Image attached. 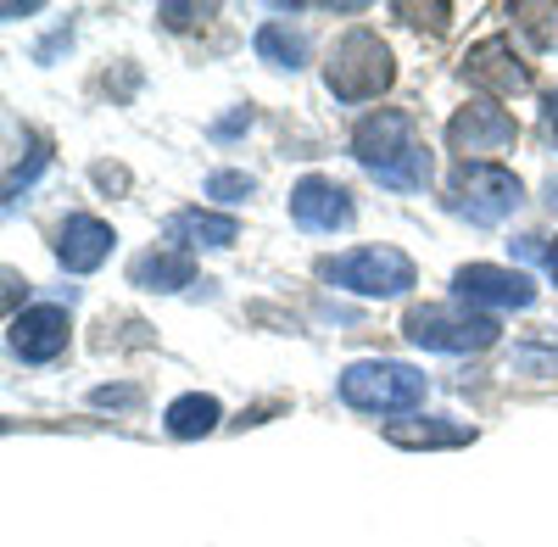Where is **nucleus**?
<instances>
[{
  "label": "nucleus",
  "instance_id": "f257e3e1",
  "mask_svg": "<svg viewBox=\"0 0 558 547\" xmlns=\"http://www.w3.org/2000/svg\"><path fill=\"white\" fill-rule=\"evenodd\" d=\"M341 402L363 408V414H408L425 402V375L391 357H363L341 375Z\"/></svg>",
  "mask_w": 558,
  "mask_h": 547
},
{
  "label": "nucleus",
  "instance_id": "f03ea898",
  "mask_svg": "<svg viewBox=\"0 0 558 547\" xmlns=\"http://www.w3.org/2000/svg\"><path fill=\"white\" fill-rule=\"evenodd\" d=\"M391 78H397V68H391L386 39L368 28H352L330 51V68H324V84H330L336 101H368L380 89H391Z\"/></svg>",
  "mask_w": 558,
  "mask_h": 547
},
{
  "label": "nucleus",
  "instance_id": "7ed1b4c3",
  "mask_svg": "<svg viewBox=\"0 0 558 547\" xmlns=\"http://www.w3.org/2000/svg\"><path fill=\"white\" fill-rule=\"evenodd\" d=\"M447 191H452L447 207L463 212L470 223H481V230H492V223H502L520 207V179L508 168H497V162H458Z\"/></svg>",
  "mask_w": 558,
  "mask_h": 547
},
{
  "label": "nucleus",
  "instance_id": "20e7f679",
  "mask_svg": "<svg viewBox=\"0 0 558 547\" xmlns=\"http://www.w3.org/2000/svg\"><path fill=\"white\" fill-rule=\"evenodd\" d=\"M324 280L352 291V296H402L418 274H413V257L397 246H357L347 257L324 263Z\"/></svg>",
  "mask_w": 558,
  "mask_h": 547
},
{
  "label": "nucleus",
  "instance_id": "39448f33",
  "mask_svg": "<svg viewBox=\"0 0 558 547\" xmlns=\"http://www.w3.org/2000/svg\"><path fill=\"white\" fill-rule=\"evenodd\" d=\"M408 341L425 352H486L497 341V318L486 313H452V307H413Z\"/></svg>",
  "mask_w": 558,
  "mask_h": 547
},
{
  "label": "nucleus",
  "instance_id": "423d86ee",
  "mask_svg": "<svg viewBox=\"0 0 558 547\" xmlns=\"http://www.w3.org/2000/svg\"><path fill=\"white\" fill-rule=\"evenodd\" d=\"M514 141H520V123L508 118L502 107H492V101L458 107L452 123H447V146H452L463 162H475V157H486V151H508Z\"/></svg>",
  "mask_w": 558,
  "mask_h": 547
},
{
  "label": "nucleus",
  "instance_id": "0eeeda50",
  "mask_svg": "<svg viewBox=\"0 0 558 547\" xmlns=\"http://www.w3.org/2000/svg\"><path fill=\"white\" fill-rule=\"evenodd\" d=\"M413 146H418V141H413V118H408V112H397V107L368 112V118L352 129V157H357L368 173L397 168Z\"/></svg>",
  "mask_w": 558,
  "mask_h": 547
},
{
  "label": "nucleus",
  "instance_id": "6e6552de",
  "mask_svg": "<svg viewBox=\"0 0 558 547\" xmlns=\"http://www.w3.org/2000/svg\"><path fill=\"white\" fill-rule=\"evenodd\" d=\"M458 302H486V307H531L536 285L525 280L520 268H497V263H470L452 274Z\"/></svg>",
  "mask_w": 558,
  "mask_h": 547
},
{
  "label": "nucleus",
  "instance_id": "1a4fd4ad",
  "mask_svg": "<svg viewBox=\"0 0 558 547\" xmlns=\"http://www.w3.org/2000/svg\"><path fill=\"white\" fill-rule=\"evenodd\" d=\"M291 218L302 223L307 235H336V230L352 223V202H347V191L336 185V179L307 173L302 185L291 191Z\"/></svg>",
  "mask_w": 558,
  "mask_h": 547
},
{
  "label": "nucleus",
  "instance_id": "9d476101",
  "mask_svg": "<svg viewBox=\"0 0 558 547\" xmlns=\"http://www.w3.org/2000/svg\"><path fill=\"white\" fill-rule=\"evenodd\" d=\"M463 73H470V84L492 89V96H525L531 89V68L514 57L508 39H481L475 51L463 57Z\"/></svg>",
  "mask_w": 558,
  "mask_h": 547
},
{
  "label": "nucleus",
  "instance_id": "9b49d317",
  "mask_svg": "<svg viewBox=\"0 0 558 547\" xmlns=\"http://www.w3.org/2000/svg\"><path fill=\"white\" fill-rule=\"evenodd\" d=\"M68 313L62 307H28V313H12V352L23 363H51L62 347H68Z\"/></svg>",
  "mask_w": 558,
  "mask_h": 547
},
{
  "label": "nucleus",
  "instance_id": "f8f14e48",
  "mask_svg": "<svg viewBox=\"0 0 558 547\" xmlns=\"http://www.w3.org/2000/svg\"><path fill=\"white\" fill-rule=\"evenodd\" d=\"M112 252V223L101 218H89V212H73L62 223V235H57V257L68 274H89V268H101Z\"/></svg>",
  "mask_w": 558,
  "mask_h": 547
},
{
  "label": "nucleus",
  "instance_id": "ddd939ff",
  "mask_svg": "<svg viewBox=\"0 0 558 547\" xmlns=\"http://www.w3.org/2000/svg\"><path fill=\"white\" fill-rule=\"evenodd\" d=\"M168 241L179 246H207V252H223V246H235L241 241V223L235 218H218V212H173L168 218Z\"/></svg>",
  "mask_w": 558,
  "mask_h": 547
},
{
  "label": "nucleus",
  "instance_id": "4468645a",
  "mask_svg": "<svg viewBox=\"0 0 558 547\" xmlns=\"http://www.w3.org/2000/svg\"><path fill=\"white\" fill-rule=\"evenodd\" d=\"M129 280L140 285V291H184L196 280V263L184 257V252H146V257H134V268H129Z\"/></svg>",
  "mask_w": 558,
  "mask_h": 547
},
{
  "label": "nucleus",
  "instance_id": "2eb2a0df",
  "mask_svg": "<svg viewBox=\"0 0 558 547\" xmlns=\"http://www.w3.org/2000/svg\"><path fill=\"white\" fill-rule=\"evenodd\" d=\"M386 436L397 447H470L475 441L470 425H447V420H391Z\"/></svg>",
  "mask_w": 558,
  "mask_h": 547
},
{
  "label": "nucleus",
  "instance_id": "dca6fc26",
  "mask_svg": "<svg viewBox=\"0 0 558 547\" xmlns=\"http://www.w3.org/2000/svg\"><path fill=\"white\" fill-rule=\"evenodd\" d=\"M218 397H202V391H191V397H179V402H168V436H179V441H196V436H207L213 425H218Z\"/></svg>",
  "mask_w": 558,
  "mask_h": 547
},
{
  "label": "nucleus",
  "instance_id": "f3484780",
  "mask_svg": "<svg viewBox=\"0 0 558 547\" xmlns=\"http://www.w3.org/2000/svg\"><path fill=\"white\" fill-rule=\"evenodd\" d=\"M257 57L274 62V68H291V73H296V68L307 62V39L291 34L286 23H263V28H257Z\"/></svg>",
  "mask_w": 558,
  "mask_h": 547
},
{
  "label": "nucleus",
  "instance_id": "a211bd4d",
  "mask_svg": "<svg viewBox=\"0 0 558 547\" xmlns=\"http://www.w3.org/2000/svg\"><path fill=\"white\" fill-rule=\"evenodd\" d=\"M386 191H425V179H430V151L425 146H413L397 168H386V173H375Z\"/></svg>",
  "mask_w": 558,
  "mask_h": 547
},
{
  "label": "nucleus",
  "instance_id": "6ab92c4d",
  "mask_svg": "<svg viewBox=\"0 0 558 547\" xmlns=\"http://www.w3.org/2000/svg\"><path fill=\"white\" fill-rule=\"evenodd\" d=\"M45 162H51V146H45L39 134H34V146H28V162H17V168L7 173V207H12V202H17V196H23L28 185H34L39 173H45Z\"/></svg>",
  "mask_w": 558,
  "mask_h": 547
},
{
  "label": "nucleus",
  "instance_id": "aec40b11",
  "mask_svg": "<svg viewBox=\"0 0 558 547\" xmlns=\"http://www.w3.org/2000/svg\"><path fill=\"white\" fill-rule=\"evenodd\" d=\"M397 12H402L413 28H430V34H447V23H452V7H447V0H436V7H418V0H397Z\"/></svg>",
  "mask_w": 558,
  "mask_h": 547
},
{
  "label": "nucleus",
  "instance_id": "412c9836",
  "mask_svg": "<svg viewBox=\"0 0 558 547\" xmlns=\"http://www.w3.org/2000/svg\"><path fill=\"white\" fill-rule=\"evenodd\" d=\"M252 191H257V179L252 173H235V168H223V173L207 179V196H218V202H246Z\"/></svg>",
  "mask_w": 558,
  "mask_h": 547
},
{
  "label": "nucleus",
  "instance_id": "4be33fe9",
  "mask_svg": "<svg viewBox=\"0 0 558 547\" xmlns=\"http://www.w3.org/2000/svg\"><path fill=\"white\" fill-rule=\"evenodd\" d=\"M514 12H520V28L536 34V45H558V28H553L558 7H536V0H525V7H514Z\"/></svg>",
  "mask_w": 558,
  "mask_h": 547
},
{
  "label": "nucleus",
  "instance_id": "5701e85b",
  "mask_svg": "<svg viewBox=\"0 0 558 547\" xmlns=\"http://www.w3.org/2000/svg\"><path fill=\"white\" fill-rule=\"evenodd\" d=\"M134 402H140L134 386H101L96 391V408H134Z\"/></svg>",
  "mask_w": 558,
  "mask_h": 547
},
{
  "label": "nucleus",
  "instance_id": "b1692460",
  "mask_svg": "<svg viewBox=\"0 0 558 547\" xmlns=\"http://www.w3.org/2000/svg\"><path fill=\"white\" fill-rule=\"evenodd\" d=\"M514 363H520V369H558V352H514Z\"/></svg>",
  "mask_w": 558,
  "mask_h": 547
},
{
  "label": "nucleus",
  "instance_id": "393cba45",
  "mask_svg": "<svg viewBox=\"0 0 558 547\" xmlns=\"http://www.w3.org/2000/svg\"><path fill=\"white\" fill-rule=\"evenodd\" d=\"M246 123H252V112H229V118H223V123H218L213 134H223V141H229V134H241Z\"/></svg>",
  "mask_w": 558,
  "mask_h": 547
},
{
  "label": "nucleus",
  "instance_id": "a878e982",
  "mask_svg": "<svg viewBox=\"0 0 558 547\" xmlns=\"http://www.w3.org/2000/svg\"><path fill=\"white\" fill-rule=\"evenodd\" d=\"M547 134H553V146H558V96L547 101Z\"/></svg>",
  "mask_w": 558,
  "mask_h": 547
},
{
  "label": "nucleus",
  "instance_id": "bb28decb",
  "mask_svg": "<svg viewBox=\"0 0 558 547\" xmlns=\"http://www.w3.org/2000/svg\"><path fill=\"white\" fill-rule=\"evenodd\" d=\"M542 263H547V274H553V280H558V241H553V246L542 252Z\"/></svg>",
  "mask_w": 558,
  "mask_h": 547
},
{
  "label": "nucleus",
  "instance_id": "cd10ccee",
  "mask_svg": "<svg viewBox=\"0 0 558 547\" xmlns=\"http://www.w3.org/2000/svg\"><path fill=\"white\" fill-rule=\"evenodd\" d=\"M547 207L558 212V179H553V185H547Z\"/></svg>",
  "mask_w": 558,
  "mask_h": 547
}]
</instances>
